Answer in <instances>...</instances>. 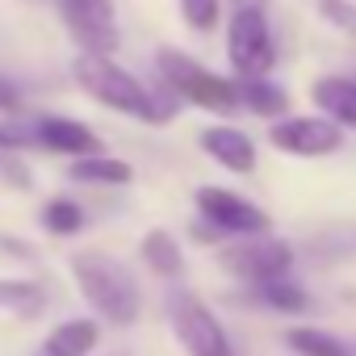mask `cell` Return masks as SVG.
Here are the masks:
<instances>
[{
	"mask_svg": "<svg viewBox=\"0 0 356 356\" xmlns=\"http://www.w3.org/2000/svg\"><path fill=\"white\" fill-rule=\"evenodd\" d=\"M72 72H76V84H80L92 101H101V105H109V109H118V113H130V118H138V122H147V126H163V122H172V113H176V97H172L168 88H147V84H138L126 67H118V63L105 59V55H80V59L72 63Z\"/></svg>",
	"mask_w": 356,
	"mask_h": 356,
	"instance_id": "cell-1",
	"label": "cell"
},
{
	"mask_svg": "<svg viewBox=\"0 0 356 356\" xmlns=\"http://www.w3.org/2000/svg\"><path fill=\"white\" fill-rule=\"evenodd\" d=\"M72 277H76L84 302H88L101 318H109V323H118V327H130V323L138 318L143 293H138L134 273H130L122 260H113V256H105V252H80V256H72Z\"/></svg>",
	"mask_w": 356,
	"mask_h": 356,
	"instance_id": "cell-2",
	"label": "cell"
},
{
	"mask_svg": "<svg viewBox=\"0 0 356 356\" xmlns=\"http://www.w3.org/2000/svg\"><path fill=\"white\" fill-rule=\"evenodd\" d=\"M155 67L163 76V88L176 101H189V105H202V109H214V113H231L239 105V92H235V84L227 76L202 67L197 59L172 51V47H163L155 55Z\"/></svg>",
	"mask_w": 356,
	"mask_h": 356,
	"instance_id": "cell-3",
	"label": "cell"
},
{
	"mask_svg": "<svg viewBox=\"0 0 356 356\" xmlns=\"http://www.w3.org/2000/svg\"><path fill=\"white\" fill-rule=\"evenodd\" d=\"M227 55H231V67L243 80H260L277 63L273 34H268V17L260 9V0H239V5H235L231 30H227Z\"/></svg>",
	"mask_w": 356,
	"mask_h": 356,
	"instance_id": "cell-4",
	"label": "cell"
},
{
	"mask_svg": "<svg viewBox=\"0 0 356 356\" xmlns=\"http://www.w3.org/2000/svg\"><path fill=\"white\" fill-rule=\"evenodd\" d=\"M168 314H172L176 339L185 343L189 356H235V348H231L222 323L214 318V310H210L202 298H193V293H176L172 306H168Z\"/></svg>",
	"mask_w": 356,
	"mask_h": 356,
	"instance_id": "cell-5",
	"label": "cell"
},
{
	"mask_svg": "<svg viewBox=\"0 0 356 356\" xmlns=\"http://www.w3.org/2000/svg\"><path fill=\"white\" fill-rule=\"evenodd\" d=\"M63 26L72 30V38L80 42V55H113L122 34H118V17H113V0H59Z\"/></svg>",
	"mask_w": 356,
	"mask_h": 356,
	"instance_id": "cell-6",
	"label": "cell"
},
{
	"mask_svg": "<svg viewBox=\"0 0 356 356\" xmlns=\"http://www.w3.org/2000/svg\"><path fill=\"white\" fill-rule=\"evenodd\" d=\"M222 268L260 285V281H273V277H289L293 268V248L285 239H268V235H252L248 243H235V248H222Z\"/></svg>",
	"mask_w": 356,
	"mask_h": 356,
	"instance_id": "cell-7",
	"label": "cell"
},
{
	"mask_svg": "<svg viewBox=\"0 0 356 356\" xmlns=\"http://www.w3.org/2000/svg\"><path fill=\"white\" fill-rule=\"evenodd\" d=\"M197 210L214 235H248L252 239V235L268 231V214L227 189H197Z\"/></svg>",
	"mask_w": 356,
	"mask_h": 356,
	"instance_id": "cell-8",
	"label": "cell"
},
{
	"mask_svg": "<svg viewBox=\"0 0 356 356\" xmlns=\"http://www.w3.org/2000/svg\"><path fill=\"white\" fill-rule=\"evenodd\" d=\"M339 143H343V130L327 118H285L273 126V147L285 155L323 159V155H335Z\"/></svg>",
	"mask_w": 356,
	"mask_h": 356,
	"instance_id": "cell-9",
	"label": "cell"
},
{
	"mask_svg": "<svg viewBox=\"0 0 356 356\" xmlns=\"http://www.w3.org/2000/svg\"><path fill=\"white\" fill-rule=\"evenodd\" d=\"M34 147H47L55 155H72V159H88V155H105V143L76 118L63 113H42L34 118Z\"/></svg>",
	"mask_w": 356,
	"mask_h": 356,
	"instance_id": "cell-10",
	"label": "cell"
},
{
	"mask_svg": "<svg viewBox=\"0 0 356 356\" xmlns=\"http://www.w3.org/2000/svg\"><path fill=\"white\" fill-rule=\"evenodd\" d=\"M202 151H210V159L222 163L227 172H239V176L256 172V143L243 130H235V126H210V130H202Z\"/></svg>",
	"mask_w": 356,
	"mask_h": 356,
	"instance_id": "cell-11",
	"label": "cell"
},
{
	"mask_svg": "<svg viewBox=\"0 0 356 356\" xmlns=\"http://www.w3.org/2000/svg\"><path fill=\"white\" fill-rule=\"evenodd\" d=\"M314 105L335 126H356V80L352 76H323L314 84Z\"/></svg>",
	"mask_w": 356,
	"mask_h": 356,
	"instance_id": "cell-12",
	"label": "cell"
},
{
	"mask_svg": "<svg viewBox=\"0 0 356 356\" xmlns=\"http://www.w3.org/2000/svg\"><path fill=\"white\" fill-rule=\"evenodd\" d=\"M97 339H101V327L92 318H67L42 339L38 356H88L97 348Z\"/></svg>",
	"mask_w": 356,
	"mask_h": 356,
	"instance_id": "cell-13",
	"label": "cell"
},
{
	"mask_svg": "<svg viewBox=\"0 0 356 356\" xmlns=\"http://www.w3.org/2000/svg\"><path fill=\"white\" fill-rule=\"evenodd\" d=\"M67 176L76 185H101V189H122L134 181V168L126 159H113V155H88V159H72Z\"/></svg>",
	"mask_w": 356,
	"mask_h": 356,
	"instance_id": "cell-14",
	"label": "cell"
},
{
	"mask_svg": "<svg viewBox=\"0 0 356 356\" xmlns=\"http://www.w3.org/2000/svg\"><path fill=\"white\" fill-rule=\"evenodd\" d=\"M138 252H143V264H147L155 277H181V273H185L181 243H176L168 231H147L143 243H138Z\"/></svg>",
	"mask_w": 356,
	"mask_h": 356,
	"instance_id": "cell-15",
	"label": "cell"
},
{
	"mask_svg": "<svg viewBox=\"0 0 356 356\" xmlns=\"http://www.w3.org/2000/svg\"><path fill=\"white\" fill-rule=\"evenodd\" d=\"M285 343L302 356H356V343L343 335H331L323 327H289Z\"/></svg>",
	"mask_w": 356,
	"mask_h": 356,
	"instance_id": "cell-16",
	"label": "cell"
},
{
	"mask_svg": "<svg viewBox=\"0 0 356 356\" xmlns=\"http://www.w3.org/2000/svg\"><path fill=\"white\" fill-rule=\"evenodd\" d=\"M235 92H239V101L252 109V113H260V118H281L285 109H289V97H285V88L281 84H273V80H243V84H235Z\"/></svg>",
	"mask_w": 356,
	"mask_h": 356,
	"instance_id": "cell-17",
	"label": "cell"
},
{
	"mask_svg": "<svg viewBox=\"0 0 356 356\" xmlns=\"http://www.w3.org/2000/svg\"><path fill=\"white\" fill-rule=\"evenodd\" d=\"M42 306H47V289L38 281H0V310L30 318V314H42Z\"/></svg>",
	"mask_w": 356,
	"mask_h": 356,
	"instance_id": "cell-18",
	"label": "cell"
},
{
	"mask_svg": "<svg viewBox=\"0 0 356 356\" xmlns=\"http://www.w3.org/2000/svg\"><path fill=\"white\" fill-rule=\"evenodd\" d=\"M252 289H256V298H260L264 306H273V310L302 314V310L310 306L306 289H302L298 281H289V277H273V281H260V285H252Z\"/></svg>",
	"mask_w": 356,
	"mask_h": 356,
	"instance_id": "cell-19",
	"label": "cell"
},
{
	"mask_svg": "<svg viewBox=\"0 0 356 356\" xmlns=\"http://www.w3.org/2000/svg\"><path fill=\"white\" fill-rule=\"evenodd\" d=\"M42 227L51 235H76V231H84V210L72 197H55L42 206Z\"/></svg>",
	"mask_w": 356,
	"mask_h": 356,
	"instance_id": "cell-20",
	"label": "cell"
},
{
	"mask_svg": "<svg viewBox=\"0 0 356 356\" xmlns=\"http://www.w3.org/2000/svg\"><path fill=\"white\" fill-rule=\"evenodd\" d=\"M22 147H34V118H9V122H0V151L17 155Z\"/></svg>",
	"mask_w": 356,
	"mask_h": 356,
	"instance_id": "cell-21",
	"label": "cell"
},
{
	"mask_svg": "<svg viewBox=\"0 0 356 356\" xmlns=\"http://www.w3.org/2000/svg\"><path fill=\"white\" fill-rule=\"evenodd\" d=\"M181 13L189 22V30H214L218 26V0H181Z\"/></svg>",
	"mask_w": 356,
	"mask_h": 356,
	"instance_id": "cell-22",
	"label": "cell"
},
{
	"mask_svg": "<svg viewBox=\"0 0 356 356\" xmlns=\"http://www.w3.org/2000/svg\"><path fill=\"white\" fill-rule=\"evenodd\" d=\"M323 17L348 34H356V9L348 5V0H323Z\"/></svg>",
	"mask_w": 356,
	"mask_h": 356,
	"instance_id": "cell-23",
	"label": "cell"
},
{
	"mask_svg": "<svg viewBox=\"0 0 356 356\" xmlns=\"http://www.w3.org/2000/svg\"><path fill=\"white\" fill-rule=\"evenodd\" d=\"M17 109H22V88L9 76H0V113H17Z\"/></svg>",
	"mask_w": 356,
	"mask_h": 356,
	"instance_id": "cell-24",
	"label": "cell"
},
{
	"mask_svg": "<svg viewBox=\"0 0 356 356\" xmlns=\"http://www.w3.org/2000/svg\"><path fill=\"white\" fill-rule=\"evenodd\" d=\"M118 356H126V352H118Z\"/></svg>",
	"mask_w": 356,
	"mask_h": 356,
	"instance_id": "cell-25",
	"label": "cell"
}]
</instances>
